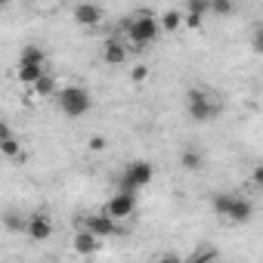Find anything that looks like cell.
Here are the masks:
<instances>
[{
	"mask_svg": "<svg viewBox=\"0 0 263 263\" xmlns=\"http://www.w3.org/2000/svg\"><path fill=\"white\" fill-rule=\"evenodd\" d=\"M124 31H127V41L134 44V47H149V44L161 34L158 19H155L149 10H140V13L130 16V19L124 22Z\"/></svg>",
	"mask_w": 263,
	"mask_h": 263,
	"instance_id": "1",
	"label": "cell"
},
{
	"mask_svg": "<svg viewBox=\"0 0 263 263\" xmlns=\"http://www.w3.org/2000/svg\"><path fill=\"white\" fill-rule=\"evenodd\" d=\"M56 102H59V111H62L65 118H84V115L93 108V96H90L81 84L59 87V90H56Z\"/></svg>",
	"mask_w": 263,
	"mask_h": 263,
	"instance_id": "2",
	"label": "cell"
},
{
	"mask_svg": "<svg viewBox=\"0 0 263 263\" xmlns=\"http://www.w3.org/2000/svg\"><path fill=\"white\" fill-rule=\"evenodd\" d=\"M211 204H214V211H217L223 220H229V223H248V220L254 217V204H251L248 198H241V195H214Z\"/></svg>",
	"mask_w": 263,
	"mask_h": 263,
	"instance_id": "3",
	"label": "cell"
},
{
	"mask_svg": "<svg viewBox=\"0 0 263 263\" xmlns=\"http://www.w3.org/2000/svg\"><path fill=\"white\" fill-rule=\"evenodd\" d=\"M186 111L192 121H211L220 115V102L204 90V87H192L186 93Z\"/></svg>",
	"mask_w": 263,
	"mask_h": 263,
	"instance_id": "4",
	"label": "cell"
},
{
	"mask_svg": "<svg viewBox=\"0 0 263 263\" xmlns=\"http://www.w3.org/2000/svg\"><path fill=\"white\" fill-rule=\"evenodd\" d=\"M152 177H155V167H152V161H130L127 167H124V174H121V180H118V189L121 192H140V189H146L149 183H152Z\"/></svg>",
	"mask_w": 263,
	"mask_h": 263,
	"instance_id": "5",
	"label": "cell"
},
{
	"mask_svg": "<svg viewBox=\"0 0 263 263\" xmlns=\"http://www.w3.org/2000/svg\"><path fill=\"white\" fill-rule=\"evenodd\" d=\"M102 211H105L111 220H127L130 214L137 211V195H134V192H121V189H118V192L105 201V208H102Z\"/></svg>",
	"mask_w": 263,
	"mask_h": 263,
	"instance_id": "6",
	"label": "cell"
},
{
	"mask_svg": "<svg viewBox=\"0 0 263 263\" xmlns=\"http://www.w3.org/2000/svg\"><path fill=\"white\" fill-rule=\"evenodd\" d=\"M84 229H90L96 238H111V235H118V220H111L105 211L90 214V217H84Z\"/></svg>",
	"mask_w": 263,
	"mask_h": 263,
	"instance_id": "7",
	"label": "cell"
},
{
	"mask_svg": "<svg viewBox=\"0 0 263 263\" xmlns=\"http://www.w3.org/2000/svg\"><path fill=\"white\" fill-rule=\"evenodd\" d=\"M25 235H28L31 241H47V238H53V220H50L47 214H31V217L25 220Z\"/></svg>",
	"mask_w": 263,
	"mask_h": 263,
	"instance_id": "8",
	"label": "cell"
},
{
	"mask_svg": "<svg viewBox=\"0 0 263 263\" xmlns=\"http://www.w3.org/2000/svg\"><path fill=\"white\" fill-rule=\"evenodd\" d=\"M74 22L81 25V28H96L99 22H102V7L99 4H90V0H84V4H78L74 7Z\"/></svg>",
	"mask_w": 263,
	"mask_h": 263,
	"instance_id": "9",
	"label": "cell"
},
{
	"mask_svg": "<svg viewBox=\"0 0 263 263\" xmlns=\"http://www.w3.org/2000/svg\"><path fill=\"white\" fill-rule=\"evenodd\" d=\"M102 59H105V65H124V62H127V47H124L121 41L108 37L105 47H102Z\"/></svg>",
	"mask_w": 263,
	"mask_h": 263,
	"instance_id": "10",
	"label": "cell"
},
{
	"mask_svg": "<svg viewBox=\"0 0 263 263\" xmlns=\"http://www.w3.org/2000/svg\"><path fill=\"white\" fill-rule=\"evenodd\" d=\"M71 248H74L81 257H90V254H96V248H99V238H96L90 229H81V232L71 238Z\"/></svg>",
	"mask_w": 263,
	"mask_h": 263,
	"instance_id": "11",
	"label": "cell"
},
{
	"mask_svg": "<svg viewBox=\"0 0 263 263\" xmlns=\"http://www.w3.org/2000/svg\"><path fill=\"white\" fill-rule=\"evenodd\" d=\"M204 13H208V0H189V7L183 13V25L189 28H198L204 22Z\"/></svg>",
	"mask_w": 263,
	"mask_h": 263,
	"instance_id": "12",
	"label": "cell"
},
{
	"mask_svg": "<svg viewBox=\"0 0 263 263\" xmlns=\"http://www.w3.org/2000/svg\"><path fill=\"white\" fill-rule=\"evenodd\" d=\"M19 65H47V53L37 44H25L19 53Z\"/></svg>",
	"mask_w": 263,
	"mask_h": 263,
	"instance_id": "13",
	"label": "cell"
},
{
	"mask_svg": "<svg viewBox=\"0 0 263 263\" xmlns=\"http://www.w3.org/2000/svg\"><path fill=\"white\" fill-rule=\"evenodd\" d=\"M56 90H59V87H56V78H53V74H47V71H44V74L31 84V93H34V96H41V99L56 96Z\"/></svg>",
	"mask_w": 263,
	"mask_h": 263,
	"instance_id": "14",
	"label": "cell"
},
{
	"mask_svg": "<svg viewBox=\"0 0 263 263\" xmlns=\"http://www.w3.org/2000/svg\"><path fill=\"white\" fill-rule=\"evenodd\" d=\"M0 152H4V158H10V161H22V158H25V155H22V143H19L16 134L7 137V140H0Z\"/></svg>",
	"mask_w": 263,
	"mask_h": 263,
	"instance_id": "15",
	"label": "cell"
},
{
	"mask_svg": "<svg viewBox=\"0 0 263 263\" xmlns=\"http://www.w3.org/2000/svg\"><path fill=\"white\" fill-rule=\"evenodd\" d=\"M158 28H161V31H167V34H174V31H180V28H183V13H180V10H167V13L161 16V22H158Z\"/></svg>",
	"mask_w": 263,
	"mask_h": 263,
	"instance_id": "16",
	"label": "cell"
},
{
	"mask_svg": "<svg viewBox=\"0 0 263 263\" xmlns=\"http://www.w3.org/2000/svg\"><path fill=\"white\" fill-rule=\"evenodd\" d=\"M47 71V65H19V71H16V78H19V84H34L41 74Z\"/></svg>",
	"mask_w": 263,
	"mask_h": 263,
	"instance_id": "17",
	"label": "cell"
},
{
	"mask_svg": "<svg viewBox=\"0 0 263 263\" xmlns=\"http://www.w3.org/2000/svg\"><path fill=\"white\" fill-rule=\"evenodd\" d=\"M4 226L10 229V232H25V217L22 214H16V211H4Z\"/></svg>",
	"mask_w": 263,
	"mask_h": 263,
	"instance_id": "18",
	"label": "cell"
},
{
	"mask_svg": "<svg viewBox=\"0 0 263 263\" xmlns=\"http://www.w3.org/2000/svg\"><path fill=\"white\" fill-rule=\"evenodd\" d=\"M201 164H204V161H201V155H198L195 149H186V152L180 155V167H183V171H201Z\"/></svg>",
	"mask_w": 263,
	"mask_h": 263,
	"instance_id": "19",
	"label": "cell"
},
{
	"mask_svg": "<svg viewBox=\"0 0 263 263\" xmlns=\"http://www.w3.org/2000/svg\"><path fill=\"white\" fill-rule=\"evenodd\" d=\"M208 10H211L214 16H232L235 0H208Z\"/></svg>",
	"mask_w": 263,
	"mask_h": 263,
	"instance_id": "20",
	"label": "cell"
},
{
	"mask_svg": "<svg viewBox=\"0 0 263 263\" xmlns=\"http://www.w3.org/2000/svg\"><path fill=\"white\" fill-rule=\"evenodd\" d=\"M149 78V65H134V68H130V81H134V84H143Z\"/></svg>",
	"mask_w": 263,
	"mask_h": 263,
	"instance_id": "21",
	"label": "cell"
},
{
	"mask_svg": "<svg viewBox=\"0 0 263 263\" xmlns=\"http://www.w3.org/2000/svg\"><path fill=\"white\" fill-rule=\"evenodd\" d=\"M214 257H217V248H201L198 254H192L195 263H198V260H214Z\"/></svg>",
	"mask_w": 263,
	"mask_h": 263,
	"instance_id": "22",
	"label": "cell"
},
{
	"mask_svg": "<svg viewBox=\"0 0 263 263\" xmlns=\"http://www.w3.org/2000/svg\"><path fill=\"white\" fill-rule=\"evenodd\" d=\"M90 149L93 152H102L105 149V137H90Z\"/></svg>",
	"mask_w": 263,
	"mask_h": 263,
	"instance_id": "23",
	"label": "cell"
},
{
	"mask_svg": "<svg viewBox=\"0 0 263 263\" xmlns=\"http://www.w3.org/2000/svg\"><path fill=\"white\" fill-rule=\"evenodd\" d=\"M13 134H16V130H13L7 121H0V140H7V137H13Z\"/></svg>",
	"mask_w": 263,
	"mask_h": 263,
	"instance_id": "24",
	"label": "cell"
},
{
	"mask_svg": "<svg viewBox=\"0 0 263 263\" xmlns=\"http://www.w3.org/2000/svg\"><path fill=\"white\" fill-rule=\"evenodd\" d=\"M254 183H257V186L263 183V167H254Z\"/></svg>",
	"mask_w": 263,
	"mask_h": 263,
	"instance_id": "25",
	"label": "cell"
},
{
	"mask_svg": "<svg viewBox=\"0 0 263 263\" xmlns=\"http://www.w3.org/2000/svg\"><path fill=\"white\" fill-rule=\"evenodd\" d=\"M7 4H10V0H0V10H4V7H7Z\"/></svg>",
	"mask_w": 263,
	"mask_h": 263,
	"instance_id": "26",
	"label": "cell"
}]
</instances>
